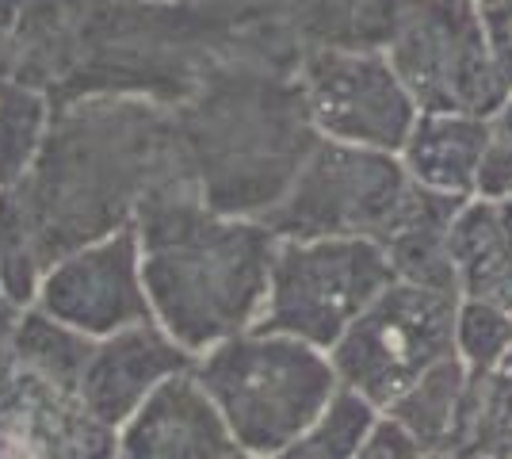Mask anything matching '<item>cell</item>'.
Returning a JSON list of instances; mask_svg holds the SVG:
<instances>
[{
  "instance_id": "ffe728a7",
  "label": "cell",
  "mask_w": 512,
  "mask_h": 459,
  "mask_svg": "<svg viewBox=\"0 0 512 459\" xmlns=\"http://www.w3.org/2000/svg\"><path fill=\"white\" fill-rule=\"evenodd\" d=\"M512 352V310L482 303V299H459L455 314V356L467 375L493 372Z\"/></svg>"
},
{
  "instance_id": "ba28073f",
  "label": "cell",
  "mask_w": 512,
  "mask_h": 459,
  "mask_svg": "<svg viewBox=\"0 0 512 459\" xmlns=\"http://www.w3.org/2000/svg\"><path fill=\"white\" fill-rule=\"evenodd\" d=\"M459 295L394 280L329 349L341 387L386 410L428 368L455 356Z\"/></svg>"
},
{
  "instance_id": "ac0fdd59",
  "label": "cell",
  "mask_w": 512,
  "mask_h": 459,
  "mask_svg": "<svg viewBox=\"0 0 512 459\" xmlns=\"http://www.w3.org/2000/svg\"><path fill=\"white\" fill-rule=\"evenodd\" d=\"M54 100L27 81H0V188L20 184L43 150Z\"/></svg>"
},
{
  "instance_id": "f1b7e54d",
  "label": "cell",
  "mask_w": 512,
  "mask_h": 459,
  "mask_svg": "<svg viewBox=\"0 0 512 459\" xmlns=\"http://www.w3.org/2000/svg\"><path fill=\"white\" fill-rule=\"evenodd\" d=\"M241 459H256V456H241Z\"/></svg>"
},
{
  "instance_id": "44dd1931",
  "label": "cell",
  "mask_w": 512,
  "mask_h": 459,
  "mask_svg": "<svg viewBox=\"0 0 512 459\" xmlns=\"http://www.w3.org/2000/svg\"><path fill=\"white\" fill-rule=\"evenodd\" d=\"M43 272L46 264L39 257L31 226L23 219L20 199L12 196V188H0V280L16 303L31 306L43 284Z\"/></svg>"
},
{
  "instance_id": "83f0119b",
  "label": "cell",
  "mask_w": 512,
  "mask_h": 459,
  "mask_svg": "<svg viewBox=\"0 0 512 459\" xmlns=\"http://www.w3.org/2000/svg\"><path fill=\"white\" fill-rule=\"evenodd\" d=\"M421 459H463L459 452H451V448H432V452H425Z\"/></svg>"
},
{
  "instance_id": "30bf717a",
  "label": "cell",
  "mask_w": 512,
  "mask_h": 459,
  "mask_svg": "<svg viewBox=\"0 0 512 459\" xmlns=\"http://www.w3.org/2000/svg\"><path fill=\"white\" fill-rule=\"evenodd\" d=\"M65 326L88 337H111L119 329L150 322L153 306L142 272V241L134 226H123L100 241L65 253L43 272L35 303Z\"/></svg>"
},
{
  "instance_id": "4316f807",
  "label": "cell",
  "mask_w": 512,
  "mask_h": 459,
  "mask_svg": "<svg viewBox=\"0 0 512 459\" xmlns=\"http://www.w3.org/2000/svg\"><path fill=\"white\" fill-rule=\"evenodd\" d=\"M490 123H493V131L501 134V138H509V142H512V92H509V100L493 111Z\"/></svg>"
},
{
  "instance_id": "9a60e30c",
  "label": "cell",
  "mask_w": 512,
  "mask_h": 459,
  "mask_svg": "<svg viewBox=\"0 0 512 459\" xmlns=\"http://www.w3.org/2000/svg\"><path fill=\"white\" fill-rule=\"evenodd\" d=\"M463 459H512V352L486 375H470L448 440Z\"/></svg>"
},
{
  "instance_id": "5bb4252c",
  "label": "cell",
  "mask_w": 512,
  "mask_h": 459,
  "mask_svg": "<svg viewBox=\"0 0 512 459\" xmlns=\"http://www.w3.org/2000/svg\"><path fill=\"white\" fill-rule=\"evenodd\" d=\"M493 123L486 115L467 111H421L409 138L402 142V165L406 173L440 196H474V173L482 150L490 146Z\"/></svg>"
},
{
  "instance_id": "603a6c76",
  "label": "cell",
  "mask_w": 512,
  "mask_h": 459,
  "mask_svg": "<svg viewBox=\"0 0 512 459\" xmlns=\"http://www.w3.org/2000/svg\"><path fill=\"white\" fill-rule=\"evenodd\" d=\"M421 456H425L421 440L409 437L394 417L379 414L375 429L367 433V440H363V448H360V456L356 459H421Z\"/></svg>"
},
{
  "instance_id": "7402d4cb",
  "label": "cell",
  "mask_w": 512,
  "mask_h": 459,
  "mask_svg": "<svg viewBox=\"0 0 512 459\" xmlns=\"http://www.w3.org/2000/svg\"><path fill=\"white\" fill-rule=\"evenodd\" d=\"M474 199H493V203L512 199V142L497 131H493L490 146L482 150V161H478Z\"/></svg>"
},
{
  "instance_id": "5b68a950",
  "label": "cell",
  "mask_w": 512,
  "mask_h": 459,
  "mask_svg": "<svg viewBox=\"0 0 512 459\" xmlns=\"http://www.w3.org/2000/svg\"><path fill=\"white\" fill-rule=\"evenodd\" d=\"M417 196L421 184L398 153L318 138L291 188L260 222L276 238H367L383 245Z\"/></svg>"
},
{
  "instance_id": "7a4b0ae2",
  "label": "cell",
  "mask_w": 512,
  "mask_h": 459,
  "mask_svg": "<svg viewBox=\"0 0 512 459\" xmlns=\"http://www.w3.org/2000/svg\"><path fill=\"white\" fill-rule=\"evenodd\" d=\"M134 230L153 318L192 356L260 322L276 230L207 207L188 176L161 184L138 207Z\"/></svg>"
},
{
  "instance_id": "52a82bcc",
  "label": "cell",
  "mask_w": 512,
  "mask_h": 459,
  "mask_svg": "<svg viewBox=\"0 0 512 459\" xmlns=\"http://www.w3.org/2000/svg\"><path fill=\"white\" fill-rule=\"evenodd\" d=\"M394 280L398 276L379 241L279 238L268 303L256 326L329 352Z\"/></svg>"
},
{
  "instance_id": "2e32d148",
  "label": "cell",
  "mask_w": 512,
  "mask_h": 459,
  "mask_svg": "<svg viewBox=\"0 0 512 459\" xmlns=\"http://www.w3.org/2000/svg\"><path fill=\"white\" fill-rule=\"evenodd\" d=\"M92 349H96V337L65 326L54 314L39 310V306H27L20 314V326L12 333L4 356L12 364L27 368V372L43 375L50 383L65 387V391H77Z\"/></svg>"
},
{
  "instance_id": "cb8c5ba5",
  "label": "cell",
  "mask_w": 512,
  "mask_h": 459,
  "mask_svg": "<svg viewBox=\"0 0 512 459\" xmlns=\"http://www.w3.org/2000/svg\"><path fill=\"white\" fill-rule=\"evenodd\" d=\"M478 8H482V23H486V39H490L497 73L505 77V85L512 92V0H493V4H478Z\"/></svg>"
},
{
  "instance_id": "484cf974",
  "label": "cell",
  "mask_w": 512,
  "mask_h": 459,
  "mask_svg": "<svg viewBox=\"0 0 512 459\" xmlns=\"http://www.w3.org/2000/svg\"><path fill=\"white\" fill-rule=\"evenodd\" d=\"M31 0H0V39H16Z\"/></svg>"
},
{
  "instance_id": "9c48e42d",
  "label": "cell",
  "mask_w": 512,
  "mask_h": 459,
  "mask_svg": "<svg viewBox=\"0 0 512 459\" xmlns=\"http://www.w3.org/2000/svg\"><path fill=\"white\" fill-rule=\"evenodd\" d=\"M299 88L314 131L348 146L398 153L421 115L383 46H314Z\"/></svg>"
},
{
  "instance_id": "7c38bea8",
  "label": "cell",
  "mask_w": 512,
  "mask_h": 459,
  "mask_svg": "<svg viewBox=\"0 0 512 459\" xmlns=\"http://www.w3.org/2000/svg\"><path fill=\"white\" fill-rule=\"evenodd\" d=\"M192 364V352L184 349L157 318H150V322H138V326L119 329V333L96 341L77 394L88 406V414L119 433V425L165 379L188 372Z\"/></svg>"
},
{
  "instance_id": "277c9868",
  "label": "cell",
  "mask_w": 512,
  "mask_h": 459,
  "mask_svg": "<svg viewBox=\"0 0 512 459\" xmlns=\"http://www.w3.org/2000/svg\"><path fill=\"white\" fill-rule=\"evenodd\" d=\"M192 372L256 459H276L341 391L329 352L264 326L199 352Z\"/></svg>"
},
{
  "instance_id": "3957f363",
  "label": "cell",
  "mask_w": 512,
  "mask_h": 459,
  "mask_svg": "<svg viewBox=\"0 0 512 459\" xmlns=\"http://www.w3.org/2000/svg\"><path fill=\"white\" fill-rule=\"evenodd\" d=\"M172 123L195 192L237 219H264L321 138L299 77L249 66L199 77L172 108Z\"/></svg>"
},
{
  "instance_id": "8992f818",
  "label": "cell",
  "mask_w": 512,
  "mask_h": 459,
  "mask_svg": "<svg viewBox=\"0 0 512 459\" xmlns=\"http://www.w3.org/2000/svg\"><path fill=\"white\" fill-rule=\"evenodd\" d=\"M383 50L421 111L493 119L509 100L478 0H394Z\"/></svg>"
},
{
  "instance_id": "e0dca14e",
  "label": "cell",
  "mask_w": 512,
  "mask_h": 459,
  "mask_svg": "<svg viewBox=\"0 0 512 459\" xmlns=\"http://www.w3.org/2000/svg\"><path fill=\"white\" fill-rule=\"evenodd\" d=\"M467 368L459 364V356H448L444 364L428 368L417 383H409L383 414L394 417L409 437L421 440V448H448L455 421H459V406H463V391H467Z\"/></svg>"
},
{
  "instance_id": "6da1fadb",
  "label": "cell",
  "mask_w": 512,
  "mask_h": 459,
  "mask_svg": "<svg viewBox=\"0 0 512 459\" xmlns=\"http://www.w3.org/2000/svg\"><path fill=\"white\" fill-rule=\"evenodd\" d=\"M180 176L188 169L169 104L146 96H77L54 104L43 150L20 184H12V196L50 268L88 241L134 226L138 207Z\"/></svg>"
},
{
  "instance_id": "d4e9b609",
  "label": "cell",
  "mask_w": 512,
  "mask_h": 459,
  "mask_svg": "<svg viewBox=\"0 0 512 459\" xmlns=\"http://www.w3.org/2000/svg\"><path fill=\"white\" fill-rule=\"evenodd\" d=\"M27 310V306H20L12 295H8V287H4V280H0V356H4V349H8V341H12V333H16V326H20V314Z\"/></svg>"
},
{
  "instance_id": "8fae6325",
  "label": "cell",
  "mask_w": 512,
  "mask_h": 459,
  "mask_svg": "<svg viewBox=\"0 0 512 459\" xmlns=\"http://www.w3.org/2000/svg\"><path fill=\"white\" fill-rule=\"evenodd\" d=\"M0 433L31 444L43 459H119L115 429L88 414L77 391L0 356Z\"/></svg>"
},
{
  "instance_id": "d6986e66",
  "label": "cell",
  "mask_w": 512,
  "mask_h": 459,
  "mask_svg": "<svg viewBox=\"0 0 512 459\" xmlns=\"http://www.w3.org/2000/svg\"><path fill=\"white\" fill-rule=\"evenodd\" d=\"M379 414L383 410L371 406L363 394L341 387L276 459H356Z\"/></svg>"
},
{
  "instance_id": "4fadbf2b",
  "label": "cell",
  "mask_w": 512,
  "mask_h": 459,
  "mask_svg": "<svg viewBox=\"0 0 512 459\" xmlns=\"http://www.w3.org/2000/svg\"><path fill=\"white\" fill-rule=\"evenodd\" d=\"M119 459H241V444L195 372L172 375L119 425Z\"/></svg>"
}]
</instances>
